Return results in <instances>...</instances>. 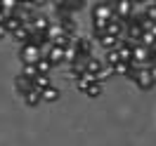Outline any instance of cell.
<instances>
[{
  "label": "cell",
  "mask_w": 156,
  "mask_h": 146,
  "mask_svg": "<svg viewBox=\"0 0 156 146\" xmlns=\"http://www.w3.org/2000/svg\"><path fill=\"white\" fill-rule=\"evenodd\" d=\"M80 57V54H78V49L73 47V45H69V47H64V64H73V61H76V59Z\"/></svg>",
  "instance_id": "7402d4cb"
},
{
  "label": "cell",
  "mask_w": 156,
  "mask_h": 146,
  "mask_svg": "<svg viewBox=\"0 0 156 146\" xmlns=\"http://www.w3.org/2000/svg\"><path fill=\"white\" fill-rule=\"evenodd\" d=\"M50 85H52V76H36V78H33V87L36 90H45V87H50Z\"/></svg>",
  "instance_id": "ffe728a7"
},
{
  "label": "cell",
  "mask_w": 156,
  "mask_h": 146,
  "mask_svg": "<svg viewBox=\"0 0 156 146\" xmlns=\"http://www.w3.org/2000/svg\"><path fill=\"white\" fill-rule=\"evenodd\" d=\"M149 68V73H151V78H154V83H156V64H151V66H147Z\"/></svg>",
  "instance_id": "4316f807"
},
{
  "label": "cell",
  "mask_w": 156,
  "mask_h": 146,
  "mask_svg": "<svg viewBox=\"0 0 156 146\" xmlns=\"http://www.w3.org/2000/svg\"><path fill=\"white\" fill-rule=\"evenodd\" d=\"M57 24L62 26V31H64L66 36H76V33H78V21H76L73 14H66V17L57 19Z\"/></svg>",
  "instance_id": "ba28073f"
},
{
  "label": "cell",
  "mask_w": 156,
  "mask_h": 146,
  "mask_svg": "<svg viewBox=\"0 0 156 146\" xmlns=\"http://www.w3.org/2000/svg\"><path fill=\"white\" fill-rule=\"evenodd\" d=\"M154 5H156V2H154Z\"/></svg>",
  "instance_id": "83f0119b"
},
{
  "label": "cell",
  "mask_w": 156,
  "mask_h": 146,
  "mask_svg": "<svg viewBox=\"0 0 156 146\" xmlns=\"http://www.w3.org/2000/svg\"><path fill=\"white\" fill-rule=\"evenodd\" d=\"M19 76H24V78H29L31 83H33V78L38 76V68H36V64H31V66H21Z\"/></svg>",
  "instance_id": "603a6c76"
},
{
  "label": "cell",
  "mask_w": 156,
  "mask_h": 146,
  "mask_svg": "<svg viewBox=\"0 0 156 146\" xmlns=\"http://www.w3.org/2000/svg\"><path fill=\"white\" fill-rule=\"evenodd\" d=\"M111 7H114V19L123 21V24L133 17V10H135V7H133V0H118Z\"/></svg>",
  "instance_id": "277c9868"
},
{
  "label": "cell",
  "mask_w": 156,
  "mask_h": 146,
  "mask_svg": "<svg viewBox=\"0 0 156 146\" xmlns=\"http://www.w3.org/2000/svg\"><path fill=\"white\" fill-rule=\"evenodd\" d=\"M133 42L130 40H126V38H121L118 40V45H116V54H118V59L123 61V64H128L130 61V57H133Z\"/></svg>",
  "instance_id": "52a82bcc"
},
{
  "label": "cell",
  "mask_w": 156,
  "mask_h": 146,
  "mask_svg": "<svg viewBox=\"0 0 156 146\" xmlns=\"http://www.w3.org/2000/svg\"><path fill=\"white\" fill-rule=\"evenodd\" d=\"M90 17H92V24H109V21L114 19V7H111V2H104V0L95 2L92 10H90Z\"/></svg>",
  "instance_id": "6da1fadb"
},
{
  "label": "cell",
  "mask_w": 156,
  "mask_h": 146,
  "mask_svg": "<svg viewBox=\"0 0 156 146\" xmlns=\"http://www.w3.org/2000/svg\"><path fill=\"white\" fill-rule=\"evenodd\" d=\"M21 26H24V21H21V17L17 14V12H14V14H10V17H7V21H5V29H7V33H10V36H12L17 29H21Z\"/></svg>",
  "instance_id": "2e32d148"
},
{
  "label": "cell",
  "mask_w": 156,
  "mask_h": 146,
  "mask_svg": "<svg viewBox=\"0 0 156 146\" xmlns=\"http://www.w3.org/2000/svg\"><path fill=\"white\" fill-rule=\"evenodd\" d=\"M14 90H17L21 97H24L29 90H33V83H31L29 78H24V76H17V78H14Z\"/></svg>",
  "instance_id": "9a60e30c"
},
{
  "label": "cell",
  "mask_w": 156,
  "mask_h": 146,
  "mask_svg": "<svg viewBox=\"0 0 156 146\" xmlns=\"http://www.w3.org/2000/svg\"><path fill=\"white\" fill-rule=\"evenodd\" d=\"M45 57L52 61V66H62L64 64V47H57V45H50Z\"/></svg>",
  "instance_id": "9c48e42d"
},
{
  "label": "cell",
  "mask_w": 156,
  "mask_h": 146,
  "mask_svg": "<svg viewBox=\"0 0 156 146\" xmlns=\"http://www.w3.org/2000/svg\"><path fill=\"white\" fill-rule=\"evenodd\" d=\"M36 68H38V73L40 76H50V73H52V61H50L48 57H45V54H43V57L38 59V61H36Z\"/></svg>",
  "instance_id": "ac0fdd59"
},
{
  "label": "cell",
  "mask_w": 156,
  "mask_h": 146,
  "mask_svg": "<svg viewBox=\"0 0 156 146\" xmlns=\"http://www.w3.org/2000/svg\"><path fill=\"white\" fill-rule=\"evenodd\" d=\"M126 71H128V64H123V61H118L116 66L111 68V73H114V76H126Z\"/></svg>",
  "instance_id": "d4e9b609"
},
{
  "label": "cell",
  "mask_w": 156,
  "mask_h": 146,
  "mask_svg": "<svg viewBox=\"0 0 156 146\" xmlns=\"http://www.w3.org/2000/svg\"><path fill=\"white\" fill-rule=\"evenodd\" d=\"M59 94H62V92H59L55 85H50V87L40 90V101H43V104H52V101H57V99H59Z\"/></svg>",
  "instance_id": "7c38bea8"
},
{
  "label": "cell",
  "mask_w": 156,
  "mask_h": 146,
  "mask_svg": "<svg viewBox=\"0 0 156 146\" xmlns=\"http://www.w3.org/2000/svg\"><path fill=\"white\" fill-rule=\"evenodd\" d=\"M107 33L109 36H114V38H126V24L123 21H118V19H111L107 24Z\"/></svg>",
  "instance_id": "30bf717a"
},
{
  "label": "cell",
  "mask_w": 156,
  "mask_h": 146,
  "mask_svg": "<svg viewBox=\"0 0 156 146\" xmlns=\"http://www.w3.org/2000/svg\"><path fill=\"white\" fill-rule=\"evenodd\" d=\"M102 92H104V85L95 83V85H90V87H88V92H85V94H88L90 99H97V97H102Z\"/></svg>",
  "instance_id": "cb8c5ba5"
},
{
  "label": "cell",
  "mask_w": 156,
  "mask_h": 146,
  "mask_svg": "<svg viewBox=\"0 0 156 146\" xmlns=\"http://www.w3.org/2000/svg\"><path fill=\"white\" fill-rule=\"evenodd\" d=\"M95 83H97V78H95L92 73H83V76L76 80V90L85 94V92H88V87H90V85H95Z\"/></svg>",
  "instance_id": "8fae6325"
},
{
  "label": "cell",
  "mask_w": 156,
  "mask_h": 146,
  "mask_svg": "<svg viewBox=\"0 0 156 146\" xmlns=\"http://www.w3.org/2000/svg\"><path fill=\"white\" fill-rule=\"evenodd\" d=\"M40 57H43L40 47L31 45V42H26V45H21V47H19V59H21V66H31V64H36V61H38Z\"/></svg>",
  "instance_id": "3957f363"
},
{
  "label": "cell",
  "mask_w": 156,
  "mask_h": 146,
  "mask_svg": "<svg viewBox=\"0 0 156 146\" xmlns=\"http://www.w3.org/2000/svg\"><path fill=\"white\" fill-rule=\"evenodd\" d=\"M135 85L140 90H144V92H149V90L156 87V83H154V78H151V73H149V68H140V73H137V78H135Z\"/></svg>",
  "instance_id": "8992f818"
},
{
  "label": "cell",
  "mask_w": 156,
  "mask_h": 146,
  "mask_svg": "<svg viewBox=\"0 0 156 146\" xmlns=\"http://www.w3.org/2000/svg\"><path fill=\"white\" fill-rule=\"evenodd\" d=\"M24 104H26V106L29 108H36V106H40V104H43V101H40V90H29V92H26V94H24Z\"/></svg>",
  "instance_id": "5bb4252c"
},
{
  "label": "cell",
  "mask_w": 156,
  "mask_h": 146,
  "mask_svg": "<svg viewBox=\"0 0 156 146\" xmlns=\"http://www.w3.org/2000/svg\"><path fill=\"white\" fill-rule=\"evenodd\" d=\"M83 7H85L83 0H64V10H66L69 14H76V12H80Z\"/></svg>",
  "instance_id": "44dd1931"
},
{
  "label": "cell",
  "mask_w": 156,
  "mask_h": 146,
  "mask_svg": "<svg viewBox=\"0 0 156 146\" xmlns=\"http://www.w3.org/2000/svg\"><path fill=\"white\" fill-rule=\"evenodd\" d=\"M5 38H10V33H7L5 26H0V40H5Z\"/></svg>",
  "instance_id": "484cf974"
},
{
  "label": "cell",
  "mask_w": 156,
  "mask_h": 146,
  "mask_svg": "<svg viewBox=\"0 0 156 146\" xmlns=\"http://www.w3.org/2000/svg\"><path fill=\"white\" fill-rule=\"evenodd\" d=\"M71 45L78 49V54H80V57H92L95 40L90 38V36H80V33H76V36L71 38Z\"/></svg>",
  "instance_id": "7a4b0ae2"
},
{
  "label": "cell",
  "mask_w": 156,
  "mask_h": 146,
  "mask_svg": "<svg viewBox=\"0 0 156 146\" xmlns=\"http://www.w3.org/2000/svg\"><path fill=\"white\" fill-rule=\"evenodd\" d=\"M50 24H52V17H50L48 12H36L33 14V19H31V31H38V33H45L50 29Z\"/></svg>",
  "instance_id": "5b68a950"
},
{
  "label": "cell",
  "mask_w": 156,
  "mask_h": 146,
  "mask_svg": "<svg viewBox=\"0 0 156 146\" xmlns=\"http://www.w3.org/2000/svg\"><path fill=\"white\" fill-rule=\"evenodd\" d=\"M97 42H99V47L104 49V52H111V49H116V45H118V38H114V36L104 33V36H102V38H99Z\"/></svg>",
  "instance_id": "e0dca14e"
},
{
  "label": "cell",
  "mask_w": 156,
  "mask_h": 146,
  "mask_svg": "<svg viewBox=\"0 0 156 146\" xmlns=\"http://www.w3.org/2000/svg\"><path fill=\"white\" fill-rule=\"evenodd\" d=\"M10 38L21 47V45H26V42H29V38H31V29H29V26H21V29H17L14 33H12Z\"/></svg>",
  "instance_id": "4fadbf2b"
},
{
  "label": "cell",
  "mask_w": 156,
  "mask_h": 146,
  "mask_svg": "<svg viewBox=\"0 0 156 146\" xmlns=\"http://www.w3.org/2000/svg\"><path fill=\"white\" fill-rule=\"evenodd\" d=\"M102 68H104V61H102V57H95V54H92V57L88 59V71H85V73H92V76H97Z\"/></svg>",
  "instance_id": "d6986e66"
}]
</instances>
